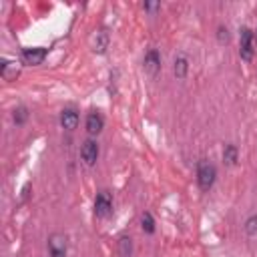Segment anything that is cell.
Listing matches in <instances>:
<instances>
[{"label": "cell", "instance_id": "2", "mask_svg": "<svg viewBox=\"0 0 257 257\" xmlns=\"http://www.w3.org/2000/svg\"><path fill=\"white\" fill-rule=\"evenodd\" d=\"M255 52V42H253V30L243 26L239 30V56L243 60H251Z\"/></svg>", "mask_w": 257, "mask_h": 257}, {"label": "cell", "instance_id": "12", "mask_svg": "<svg viewBox=\"0 0 257 257\" xmlns=\"http://www.w3.org/2000/svg\"><path fill=\"white\" fill-rule=\"evenodd\" d=\"M0 74L6 78V80H12V78H16V74H18V66H16V62H12V60H2V64H0Z\"/></svg>", "mask_w": 257, "mask_h": 257}, {"label": "cell", "instance_id": "18", "mask_svg": "<svg viewBox=\"0 0 257 257\" xmlns=\"http://www.w3.org/2000/svg\"><path fill=\"white\" fill-rule=\"evenodd\" d=\"M217 40H219L221 44H227V42L231 40V34H229V28H227V26H219V28H217Z\"/></svg>", "mask_w": 257, "mask_h": 257}, {"label": "cell", "instance_id": "13", "mask_svg": "<svg viewBox=\"0 0 257 257\" xmlns=\"http://www.w3.org/2000/svg\"><path fill=\"white\" fill-rule=\"evenodd\" d=\"M237 157H239L237 147L235 145H225V149H223V163L227 167H233L237 163Z\"/></svg>", "mask_w": 257, "mask_h": 257}, {"label": "cell", "instance_id": "17", "mask_svg": "<svg viewBox=\"0 0 257 257\" xmlns=\"http://www.w3.org/2000/svg\"><path fill=\"white\" fill-rule=\"evenodd\" d=\"M245 233L249 237H257V215H251L247 221H245Z\"/></svg>", "mask_w": 257, "mask_h": 257}, {"label": "cell", "instance_id": "16", "mask_svg": "<svg viewBox=\"0 0 257 257\" xmlns=\"http://www.w3.org/2000/svg\"><path fill=\"white\" fill-rule=\"evenodd\" d=\"M12 118L16 124H24L28 120V108L26 106H16L14 112H12Z\"/></svg>", "mask_w": 257, "mask_h": 257}, {"label": "cell", "instance_id": "5", "mask_svg": "<svg viewBox=\"0 0 257 257\" xmlns=\"http://www.w3.org/2000/svg\"><path fill=\"white\" fill-rule=\"evenodd\" d=\"M98 153H100V149H98V143L94 139H86L80 147V157L88 167H92L98 161Z\"/></svg>", "mask_w": 257, "mask_h": 257}, {"label": "cell", "instance_id": "8", "mask_svg": "<svg viewBox=\"0 0 257 257\" xmlns=\"http://www.w3.org/2000/svg\"><path fill=\"white\" fill-rule=\"evenodd\" d=\"M108 42H110V36L106 32V28H98L92 36V50L96 54H104L106 48H108Z\"/></svg>", "mask_w": 257, "mask_h": 257}, {"label": "cell", "instance_id": "10", "mask_svg": "<svg viewBox=\"0 0 257 257\" xmlns=\"http://www.w3.org/2000/svg\"><path fill=\"white\" fill-rule=\"evenodd\" d=\"M60 124L66 131H74L76 124H78V112L74 108H62V112H60Z\"/></svg>", "mask_w": 257, "mask_h": 257}, {"label": "cell", "instance_id": "20", "mask_svg": "<svg viewBox=\"0 0 257 257\" xmlns=\"http://www.w3.org/2000/svg\"><path fill=\"white\" fill-rule=\"evenodd\" d=\"M253 42H255V46H257V30L253 32Z\"/></svg>", "mask_w": 257, "mask_h": 257}, {"label": "cell", "instance_id": "6", "mask_svg": "<svg viewBox=\"0 0 257 257\" xmlns=\"http://www.w3.org/2000/svg\"><path fill=\"white\" fill-rule=\"evenodd\" d=\"M143 66H145V72L151 74V76H157V72L161 70V54L157 48H149L147 54H145V60H143Z\"/></svg>", "mask_w": 257, "mask_h": 257}, {"label": "cell", "instance_id": "11", "mask_svg": "<svg viewBox=\"0 0 257 257\" xmlns=\"http://www.w3.org/2000/svg\"><path fill=\"white\" fill-rule=\"evenodd\" d=\"M173 72H175L177 78H185V76H187V72H189V60H187L185 54H179V56L175 58V62H173Z\"/></svg>", "mask_w": 257, "mask_h": 257}, {"label": "cell", "instance_id": "3", "mask_svg": "<svg viewBox=\"0 0 257 257\" xmlns=\"http://www.w3.org/2000/svg\"><path fill=\"white\" fill-rule=\"evenodd\" d=\"M46 247H48L50 257H66V253H68V243H66V237L62 233H52L48 237Z\"/></svg>", "mask_w": 257, "mask_h": 257}, {"label": "cell", "instance_id": "4", "mask_svg": "<svg viewBox=\"0 0 257 257\" xmlns=\"http://www.w3.org/2000/svg\"><path fill=\"white\" fill-rule=\"evenodd\" d=\"M110 213H112V197H110V193H106V191L96 193V197H94V215L104 219Z\"/></svg>", "mask_w": 257, "mask_h": 257}, {"label": "cell", "instance_id": "15", "mask_svg": "<svg viewBox=\"0 0 257 257\" xmlns=\"http://www.w3.org/2000/svg\"><path fill=\"white\" fill-rule=\"evenodd\" d=\"M141 227H143V231L149 233V235L155 233V219H153L151 213H143V215H141Z\"/></svg>", "mask_w": 257, "mask_h": 257}, {"label": "cell", "instance_id": "19", "mask_svg": "<svg viewBox=\"0 0 257 257\" xmlns=\"http://www.w3.org/2000/svg\"><path fill=\"white\" fill-rule=\"evenodd\" d=\"M143 8H145V10L155 12V10H159V8H161V4H159V2H145V4H143Z\"/></svg>", "mask_w": 257, "mask_h": 257}, {"label": "cell", "instance_id": "7", "mask_svg": "<svg viewBox=\"0 0 257 257\" xmlns=\"http://www.w3.org/2000/svg\"><path fill=\"white\" fill-rule=\"evenodd\" d=\"M46 54H48V50H46V48H40V46H36V48H24V50H22L24 62H26V64H32V66L42 64L44 58H46Z\"/></svg>", "mask_w": 257, "mask_h": 257}, {"label": "cell", "instance_id": "14", "mask_svg": "<svg viewBox=\"0 0 257 257\" xmlns=\"http://www.w3.org/2000/svg\"><path fill=\"white\" fill-rule=\"evenodd\" d=\"M118 253H120V257H131V253H133V239L131 237L118 239Z\"/></svg>", "mask_w": 257, "mask_h": 257}, {"label": "cell", "instance_id": "9", "mask_svg": "<svg viewBox=\"0 0 257 257\" xmlns=\"http://www.w3.org/2000/svg\"><path fill=\"white\" fill-rule=\"evenodd\" d=\"M102 128H104V118H102V114H100L98 110H90V112L86 114V131H88V135H98Z\"/></svg>", "mask_w": 257, "mask_h": 257}, {"label": "cell", "instance_id": "1", "mask_svg": "<svg viewBox=\"0 0 257 257\" xmlns=\"http://www.w3.org/2000/svg\"><path fill=\"white\" fill-rule=\"evenodd\" d=\"M215 179H217V169H215V165L209 163V161H201L199 167H197V183H199L201 191H209V189L213 187Z\"/></svg>", "mask_w": 257, "mask_h": 257}]
</instances>
